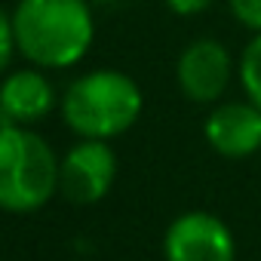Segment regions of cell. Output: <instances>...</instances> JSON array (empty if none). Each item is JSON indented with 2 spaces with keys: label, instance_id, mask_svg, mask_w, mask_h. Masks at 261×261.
<instances>
[{
  "label": "cell",
  "instance_id": "obj_1",
  "mask_svg": "<svg viewBox=\"0 0 261 261\" xmlns=\"http://www.w3.org/2000/svg\"><path fill=\"white\" fill-rule=\"evenodd\" d=\"M10 16L19 56L40 71H68L92 49L95 16L89 0H16Z\"/></svg>",
  "mask_w": 261,
  "mask_h": 261
},
{
  "label": "cell",
  "instance_id": "obj_2",
  "mask_svg": "<svg viewBox=\"0 0 261 261\" xmlns=\"http://www.w3.org/2000/svg\"><path fill=\"white\" fill-rule=\"evenodd\" d=\"M142 111L139 80L120 68H92L74 77L59 98V114L77 139L114 142L139 123Z\"/></svg>",
  "mask_w": 261,
  "mask_h": 261
},
{
  "label": "cell",
  "instance_id": "obj_3",
  "mask_svg": "<svg viewBox=\"0 0 261 261\" xmlns=\"http://www.w3.org/2000/svg\"><path fill=\"white\" fill-rule=\"evenodd\" d=\"M59 160L37 129L0 126V212H40L59 194Z\"/></svg>",
  "mask_w": 261,
  "mask_h": 261
},
{
  "label": "cell",
  "instance_id": "obj_4",
  "mask_svg": "<svg viewBox=\"0 0 261 261\" xmlns=\"http://www.w3.org/2000/svg\"><path fill=\"white\" fill-rule=\"evenodd\" d=\"M117 151L111 142L77 139L59 160V194L74 206L101 203L117 181Z\"/></svg>",
  "mask_w": 261,
  "mask_h": 261
},
{
  "label": "cell",
  "instance_id": "obj_5",
  "mask_svg": "<svg viewBox=\"0 0 261 261\" xmlns=\"http://www.w3.org/2000/svg\"><path fill=\"white\" fill-rule=\"evenodd\" d=\"M237 77V59L218 37H194L175 62V83L194 105H218Z\"/></svg>",
  "mask_w": 261,
  "mask_h": 261
},
{
  "label": "cell",
  "instance_id": "obj_6",
  "mask_svg": "<svg viewBox=\"0 0 261 261\" xmlns=\"http://www.w3.org/2000/svg\"><path fill=\"white\" fill-rule=\"evenodd\" d=\"M166 261H237V240L227 221L206 209L175 215L163 230Z\"/></svg>",
  "mask_w": 261,
  "mask_h": 261
},
{
  "label": "cell",
  "instance_id": "obj_7",
  "mask_svg": "<svg viewBox=\"0 0 261 261\" xmlns=\"http://www.w3.org/2000/svg\"><path fill=\"white\" fill-rule=\"evenodd\" d=\"M203 139L224 160L261 154V108L249 98H224L212 105L203 120Z\"/></svg>",
  "mask_w": 261,
  "mask_h": 261
},
{
  "label": "cell",
  "instance_id": "obj_8",
  "mask_svg": "<svg viewBox=\"0 0 261 261\" xmlns=\"http://www.w3.org/2000/svg\"><path fill=\"white\" fill-rule=\"evenodd\" d=\"M59 92L46 71L25 65L10 68L0 77V126H28L34 129L59 108Z\"/></svg>",
  "mask_w": 261,
  "mask_h": 261
},
{
  "label": "cell",
  "instance_id": "obj_9",
  "mask_svg": "<svg viewBox=\"0 0 261 261\" xmlns=\"http://www.w3.org/2000/svg\"><path fill=\"white\" fill-rule=\"evenodd\" d=\"M237 80L243 86V95L261 108V34H252V40L243 46L237 59Z\"/></svg>",
  "mask_w": 261,
  "mask_h": 261
},
{
  "label": "cell",
  "instance_id": "obj_10",
  "mask_svg": "<svg viewBox=\"0 0 261 261\" xmlns=\"http://www.w3.org/2000/svg\"><path fill=\"white\" fill-rule=\"evenodd\" d=\"M230 16L252 34H261V0H227Z\"/></svg>",
  "mask_w": 261,
  "mask_h": 261
},
{
  "label": "cell",
  "instance_id": "obj_11",
  "mask_svg": "<svg viewBox=\"0 0 261 261\" xmlns=\"http://www.w3.org/2000/svg\"><path fill=\"white\" fill-rule=\"evenodd\" d=\"M16 53L19 49H16V34H13V16L0 7V77L13 68Z\"/></svg>",
  "mask_w": 261,
  "mask_h": 261
},
{
  "label": "cell",
  "instance_id": "obj_12",
  "mask_svg": "<svg viewBox=\"0 0 261 261\" xmlns=\"http://www.w3.org/2000/svg\"><path fill=\"white\" fill-rule=\"evenodd\" d=\"M218 0H163V7L172 13V16H181V19H194V16H203L209 13Z\"/></svg>",
  "mask_w": 261,
  "mask_h": 261
}]
</instances>
